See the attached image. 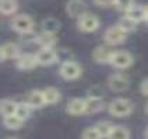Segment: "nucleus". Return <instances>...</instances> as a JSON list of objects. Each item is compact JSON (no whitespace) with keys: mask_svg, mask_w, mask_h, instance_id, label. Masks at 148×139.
Listing matches in <instances>:
<instances>
[{"mask_svg":"<svg viewBox=\"0 0 148 139\" xmlns=\"http://www.w3.org/2000/svg\"><path fill=\"white\" fill-rule=\"evenodd\" d=\"M1 60H11V58H18L21 56V50L20 46L14 42H6L1 46Z\"/></svg>","mask_w":148,"mask_h":139,"instance_id":"1a4fd4ad","label":"nucleus"},{"mask_svg":"<svg viewBox=\"0 0 148 139\" xmlns=\"http://www.w3.org/2000/svg\"><path fill=\"white\" fill-rule=\"evenodd\" d=\"M108 139H130V131L126 127L115 125V128L112 130V132L108 136Z\"/></svg>","mask_w":148,"mask_h":139,"instance_id":"aec40b11","label":"nucleus"},{"mask_svg":"<svg viewBox=\"0 0 148 139\" xmlns=\"http://www.w3.org/2000/svg\"><path fill=\"white\" fill-rule=\"evenodd\" d=\"M17 1L16 0H0V10L4 16H10L16 13L17 10Z\"/></svg>","mask_w":148,"mask_h":139,"instance_id":"5701e85b","label":"nucleus"},{"mask_svg":"<svg viewBox=\"0 0 148 139\" xmlns=\"http://www.w3.org/2000/svg\"><path fill=\"white\" fill-rule=\"evenodd\" d=\"M78 28L81 29L82 32H94L97 31L99 26V20L95 14H91V13H85L82 17L78 18L77 21Z\"/></svg>","mask_w":148,"mask_h":139,"instance_id":"20e7f679","label":"nucleus"},{"mask_svg":"<svg viewBox=\"0 0 148 139\" xmlns=\"http://www.w3.org/2000/svg\"><path fill=\"white\" fill-rule=\"evenodd\" d=\"M145 21L148 22V7H147V18H145Z\"/></svg>","mask_w":148,"mask_h":139,"instance_id":"2f4dec72","label":"nucleus"},{"mask_svg":"<svg viewBox=\"0 0 148 139\" xmlns=\"http://www.w3.org/2000/svg\"><path fill=\"white\" fill-rule=\"evenodd\" d=\"M81 139H102V135L99 134L97 127L94 125V127H88L82 131Z\"/></svg>","mask_w":148,"mask_h":139,"instance_id":"a878e982","label":"nucleus"},{"mask_svg":"<svg viewBox=\"0 0 148 139\" xmlns=\"http://www.w3.org/2000/svg\"><path fill=\"white\" fill-rule=\"evenodd\" d=\"M109 113L115 117H126V115L132 114L133 111V103L129 99L124 98H117L112 100L108 106Z\"/></svg>","mask_w":148,"mask_h":139,"instance_id":"f257e3e1","label":"nucleus"},{"mask_svg":"<svg viewBox=\"0 0 148 139\" xmlns=\"http://www.w3.org/2000/svg\"><path fill=\"white\" fill-rule=\"evenodd\" d=\"M38 66L36 54L32 53H23L20 57L17 58V67L20 70H32Z\"/></svg>","mask_w":148,"mask_h":139,"instance_id":"9b49d317","label":"nucleus"},{"mask_svg":"<svg viewBox=\"0 0 148 139\" xmlns=\"http://www.w3.org/2000/svg\"><path fill=\"white\" fill-rule=\"evenodd\" d=\"M95 3L101 7H108V6L115 4V0H95Z\"/></svg>","mask_w":148,"mask_h":139,"instance_id":"c85d7f7f","label":"nucleus"},{"mask_svg":"<svg viewBox=\"0 0 148 139\" xmlns=\"http://www.w3.org/2000/svg\"><path fill=\"white\" fill-rule=\"evenodd\" d=\"M23 120H20L17 115H8V117H3V124L8 130H18L23 127Z\"/></svg>","mask_w":148,"mask_h":139,"instance_id":"412c9836","label":"nucleus"},{"mask_svg":"<svg viewBox=\"0 0 148 139\" xmlns=\"http://www.w3.org/2000/svg\"><path fill=\"white\" fill-rule=\"evenodd\" d=\"M109 88L113 92H123L129 88V81L122 74H113L109 78Z\"/></svg>","mask_w":148,"mask_h":139,"instance_id":"f8f14e48","label":"nucleus"},{"mask_svg":"<svg viewBox=\"0 0 148 139\" xmlns=\"http://www.w3.org/2000/svg\"><path fill=\"white\" fill-rule=\"evenodd\" d=\"M110 64L116 68H127L133 64V56L127 52L117 50L113 53V56L110 58Z\"/></svg>","mask_w":148,"mask_h":139,"instance_id":"423d86ee","label":"nucleus"},{"mask_svg":"<svg viewBox=\"0 0 148 139\" xmlns=\"http://www.w3.org/2000/svg\"><path fill=\"white\" fill-rule=\"evenodd\" d=\"M126 35H127V32H124L119 25H113V26H110V28L106 29L103 38H105V41L109 45H119V43L124 42Z\"/></svg>","mask_w":148,"mask_h":139,"instance_id":"39448f33","label":"nucleus"},{"mask_svg":"<svg viewBox=\"0 0 148 139\" xmlns=\"http://www.w3.org/2000/svg\"><path fill=\"white\" fill-rule=\"evenodd\" d=\"M66 11L69 17L71 18H80L87 13V7H85V3L82 0H70L66 6Z\"/></svg>","mask_w":148,"mask_h":139,"instance_id":"6e6552de","label":"nucleus"},{"mask_svg":"<svg viewBox=\"0 0 148 139\" xmlns=\"http://www.w3.org/2000/svg\"><path fill=\"white\" fill-rule=\"evenodd\" d=\"M117 25L123 29L124 32H130V31H134V29H136L137 22L133 21L132 18H129V17H123V18H120V21H119Z\"/></svg>","mask_w":148,"mask_h":139,"instance_id":"bb28decb","label":"nucleus"},{"mask_svg":"<svg viewBox=\"0 0 148 139\" xmlns=\"http://www.w3.org/2000/svg\"><path fill=\"white\" fill-rule=\"evenodd\" d=\"M10 139H17V138H10Z\"/></svg>","mask_w":148,"mask_h":139,"instance_id":"72a5a7b5","label":"nucleus"},{"mask_svg":"<svg viewBox=\"0 0 148 139\" xmlns=\"http://www.w3.org/2000/svg\"><path fill=\"white\" fill-rule=\"evenodd\" d=\"M87 100V110H85V114H95L101 111L105 103H103V99L102 98H88L85 99Z\"/></svg>","mask_w":148,"mask_h":139,"instance_id":"f3484780","label":"nucleus"},{"mask_svg":"<svg viewBox=\"0 0 148 139\" xmlns=\"http://www.w3.org/2000/svg\"><path fill=\"white\" fill-rule=\"evenodd\" d=\"M35 39H36V43H38L41 47H46V49H53V46H55V43H56L55 33L45 32V31H42L41 33H38Z\"/></svg>","mask_w":148,"mask_h":139,"instance_id":"dca6fc26","label":"nucleus"},{"mask_svg":"<svg viewBox=\"0 0 148 139\" xmlns=\"http://www.w3.org/2000/svg\"><path fill=\"white\" fill-rule=\"evenodd\" d=\"M144 136H145V139H148V127L145 128V132H144Z\"/></svg>","mask_w":148,"mask_h":139,"instance_id":"7c9ffc66","label":"nucleus"},{"mask_svg":"<svg viewBox=\"0 0 148 139\" xmlns=\"http://www.w3.org/2000/svg\"><path fill=\"white\" fill-rule=\"evenodd\" d=\"M145 110H147V113H148V103H147V106H145Z\"/></svg>","mask_w":148,"mask_h":139,"instance_id":"473e14b6","label":"nucleus"},{"mask_svg":"<svg viewBox=\"0 0 148 139\" xmlns=\"http://www.w3.org/2000/svg\"><path fill=\"white\" fill-rule=\"evenodd\" d=\"M43 92V96H45V100H46V104H53V103H58L60 98H62V95H60V92H59L56 88H46V89L42 90Z\"/></svg>","mask_w":148,"mask_h":139,"instance_id":"6ab92c4d","label":"nucleus"},{"mask_svg":"<svg viewBox=\"0 0 148 139\" xmlns=\"http://www.w3.org/2000/svg\"><path fill=\"white\" fill-rule=\"evenodd\" d=\"M95 127H97V130L99 131V134L102 135V138H108L110 135L112 130L115 128V125L110 123V121H98V123L95 124Z\"/></svg>","mask_w":148,"mask_h":139,"instance_id":"b1692460","label":"nucleus"},{"mask_svg":"<svg viewBox=\"0 0 148 139\" xmlns=\"http://www.w3.org/2000/svg\"><path fill=\"white\" fill-rule=\"evenodd\" d=\"M31 111H32V107L29 106L28 103H18L17 106V110H16V115L20 118V120H28L29 115H31Z\"/></svg>","mask_w":148,"mask_h":139,"instance_id":"4be33fe9","label":"nucleus"},{"mask_svg":"<svg viewBox=\"0 0 148 139\" xmlns=\"http://www.w3.org/2000/svg\"><path fill=\"white\" fill-rule=\"evenodd\" d=\"M11 28L18 33H29L34 29V20L28 14H17L11 20Z\"/></svg>","mask_w":148,"mask_h":139,"instance_id":"f03ea898","label":"nucleus"},{"mask_svg":"<svg viewBox=\"0 0 148 139\" xmlns=\"http://www.w3.org/2000/svg\"><path fill=\"white\" fill-rule=\"evenodd\" d=\"M87 110V100L85 99H80V98H75L71 99L67 104V113L71 115H80L84 114Z\"/></svg>","mask_w":148,"mask_h":139,"instance_id":"ddd939ff","label":"nucleus"},{"mask_svg":"<svg viewBox=\"0 0 148 139\" xmlns=\"http://www.w3.org/2000/svg\"><path fill=\"white\" fill-rule=\"evenodd\" d=\"M115 6L123 11H127L132 6H134V0H115Z\"/></svg>","mask_w":148,"mask_h":139,"instance_id":"cd10ccee","label":"nucleus"},{"mask_svg":"<svg viewBox=\"0 0 148 139\" xmlns=\"http://www.w3.org/2000/svg\"><path fill=\"white\" fill-rule=\"evenodd\" d=\"M35 54H36L38 64H41V66H50L58 61V53L53 49L41 47V50H38Z\"/></svg>","mask_w":148,"mask_h":139,"instance_id":"0eeeda50","label":"nucleus"},{"mask_svg":"<svg viewBox=\"0 0 148 139\" xmlns=\"http://www.w3.org/2000/svg\"><path fill=\"white\" fill-rule=\"evenodd\" d=\"M59 73L64 79H69V81L77 79L81 75V66L78 63H75V61H64L60 66Z\"/></svg>","mask_w":148,"mask_h":139,"instance_id":"7ed1b4c3","label":"nucleus"},{"mask_svg":"<svg viewBox=\"0 0 148 139\" xmlns=\"http://www.w3.org/2000/svg\"><path fill=\"white\" fill-rule=\"evenodd\" d=\"M126 17L132 18L133 21H136L137 24L141 21H145L147 18V7L140 6V4H134L126 11Z\"/></svg>","mask_w":148,"mask_h":139,"instance_id":"4468645a","label":"nucleus"},{"mask_svg":"<svg viewBox=\"0 0 148 139\" xmlns=\"http://www.w3.org/2000/svg\"><path fill=\"white\" fill-rule=\"evenodd\" d=\"M113 50L110 49L109 46H98L97 49L94 50L92 53V57L97 63H101V64H105V63H110V58L113 56Z\"/></svg>","mask_w":148,"mask_h":139,"instance_id":"9d476101","label":"nucleus"},{"mask_svg":"<svg viewBox=\"0 0 148 139\" xmlns=\"http://www.w3.org/2000/svg\"><path fill=\"white\" fill-rule=\"evenodd\" d=\"M18 103H16L11 99H3L1 104H0V111L3 117H8V115H16V110Z\"/></svg>","mask_w":148,"mask_h":139,"instance_id":"a211bd4d","label":"nucleus"},{"mask_svg":"<svg viewBox=\"0 0 148 139\" xmlns=\"http://www.w3.org/2000/svg\"><path fill=\"white\" fill-rule=\"evenodd\" d=\"M27 103L34 108H41L46 104V100H45V96H43V92L42 90H32L29 95H28V99H27Z\"/></svg>","mask_w":148,"mask_h":139,"instance_id":"2eb2a0df","label":"nucleus"},{"mask_svg":"<svg viewBox=\"0 0 148 139\" xmlns=\"http://www.w3.org/2000/svg\"><path fill=\"white\" fill-rule=\"evenodd\" d=\"M141 92H143L144 95H147L148 96V78L141 82Z\"/></svg>","mask_w":148,"mask_h":139,"instance_id":"c756f323","label":"nucleus"},{"mask_svg":"<svg viewBox=\"0 0 148 139\" xmlns=\"http://www.w3.org/2000/svg\"><path fill=\"white\" fill-rule=\"evenodd\" d=\"M59 26H60V24H59L58 20H55V18H46V20L42 21V28H43L45 32L55 33L59 29Z\"/></svg>","mask_w":148,"mask_h":139,"instance_id":"393cba45","label":"nucleus"}]
</instances>
